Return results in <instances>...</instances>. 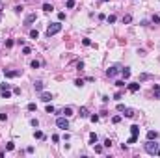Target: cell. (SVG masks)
I'll return each mask as SVG.
<instances>
[{
  "label": "cell",
  "instance_id": "cell-1",
  "mask_svg": "<svg viewBox=\"0 0 160 158\" xmlns=\"http://www.w3.org/2000/svg\"><path fill=\"white\" fill-rule=\"evenodd\" d=\"M62 28H63L62 21H60V22H52V24H48V28H47V35L52 37V35H56V33L62 32Z\"/></svg>",
  "mask_w": 160,
  "mask_h": 158
},
{
  "label": "cell",
  "instance_id": "cell-2",
  "mask_svg": "<svg viewBox=\"0 0 160 158\" xmlns=\"http://www.w3.org/2000/svg\"><path fill=\"white\" fill-rule=\"evenodd\" d=\"M158 147H160V143H155L153 140H147V143H145V153H149V154L155 156L156 151H158Z\"/></svg>",
  "mask_w": 160,
  "mask_h": 158
},
{
  "label": "cell",
  "instance_id": "cell-3",
  "mask_svg": "<svg viewBox=\"0 0 160 158\" xmlns=\"http://www.w3.org/2000/svg\"><path fill=\"white\" fill-rule=\"evenodd\" d=\"M56 126H58V128H62V130L69 128V121H67V117H65V115H63V117H58V119H56Z\"/></svg>",
  "mask_w": 160,
  "mask_h": 158
},
{
  "label": "cell",
  "instance_id": "cell-4",
  "mask_svg": "<svg viewBox=\"0 0 160 158\" xmlns=\"http://www.w3.org/2000/svg\"><path fill=\"white\" fill-rule=\"evenodd\" d=\"M127 87H128V91H130V93H138L140 87H142V84H140V82H130V84H127Z\"/></svg>",
  "mask_w": 160,
  "mask_h": 158
},
{
  "label": "cell",
  "instance_id": "cell-5",
  "mask_svg": "<svg viewBox=\"0 0 160 158\" xmlns=\"http://www.w3.org/2000/svg\"><path fill=\"white\" fill-rule=\"evenodd\" d=\"M4 76H6V78H15V76H21V69H17V71H6V69H4Z\"/></svg>",
  "mask_w": 160,
  "mask_h": 158
},
{
  "label": "cell",
  "instance_id": "cell-6",
  "mask_svg": "<svg viewBox=\"0 0 160 158\" xmlns=\"http://www.w3.org/2000/svg\"><path fill=\"white\" fill-rule=\"evenodd\" d=\"M35 21H37V15H35V13H30V15L24 19V24H26V26H30L32 22H35Z\"/></svg>",
  "mask_w": 160,
  "mask_h": 158
},
{
  "label": "cell",
  "instance_id": "cell-7",
  "mask_svg": "<svg viewBox=\"0 0 160 158\" xmlns=\"http://www.w3.org/2000/svg\"><path fill=\"white\" fill-rule=\"evenodd\" d=\"M115 75H117V67H108V69H106V76L114 78Z\"/></svg>",
  "mask_w": 160,
  "mask_h": 158
},
{
  "label": "cell",
  "instance_id": "cell-8",
  "mask_svg": "<svg viewBox=\"0 0 160 158\" xmlns=\"http://www.w3.org/2000/svg\"><path fill=\"white\" fill-rule=\"evenodd\" d=\"M130 73H132V71H130V67H125V69H121V75H123V78H125V80H127V78H130Z\"/></svg>",
  "mask_w": 160,
  "mask_h": 158
},
{
  "label": "cell",
  "instance_id": "cell-9",
  "mask_svg": "<svg viewBox=\"0 0 160 158\" xmlns=\"http://www.w3.org/2000/svg\"><path fill=\"white\" fill-rule=\"evenodd\" d=\"M50 99H52V95H50V93L41 91V100H43V102H50Z\"/></svg>",
  "mask_w": 160,
  "mask_h": 158
},
{
  "label": "cell",
  "instance_id": "cell-10",
  "mask_svg": "<svg viewBox=\"0 0 160 158\" xmlns=\"http://www.w3.org/2000/svg\"><path fill=\"white\" fill-rule=\"evenodd\" d=\"M34 87H35V91H39V93H41L43 89H45V84H43V82H39V80H37V82L34 84Z\"/></svg>",
  "mask_w": 160,
  "mask_h": 158
},
{
  "label": "cell",
  "instance_id": "cell-11",
  "mask_svg": "<svg viewBox=\"0 0 160 158\" xmlns=\"http://www.w3.org/2000/svg\"><path fill=\"white\" fill-rule=\"evenodd\" d=\"M156 138H158V132H156V130H149L147 132V140H156Z\"/></svg>",
  "mask_w": 160,
  "mask_h": 158
},
{
  "label": "cell",
  "instance_id": "cell-12",
  "mask_svg": "<svg viewBox=\"0 0 160 158\" xmlns=\"http://www.w3.org/2000/svg\"><path fill=\"white\" fill-rule=\"evenodd\" d=\"M97 140H99V138H97V134H95V132L89 134V145H95V143H97Z\"/></svg>",
  "mask_w": 160,
  "mask_h": 158
},
{
  "label": "cell",
  "instance_id": "cell-13",
  "mask_svg": "<svg viewBox=\"0 0 160 158\" xmlns=\"http://www.w3.org/2000/svg\"><path fill=\"white\" fill-rule=\"evenodd\" d=\"M63 115H65V117L73 115V108H71V106H65V108H63Z\"/></svg>",
  "mask_w": 160,
  "mask_h": 158
},
{
  "label": "cell",
  "instance_id": "cell-14",
  "mask_svg": "<svg viewBox=\"0 0 160 158\" xmlns=\"http://www.w3.org/2000/svg\"><path fill=\"white\" fill-rule=\"evenodd\" d=\"M130 134H132V136H138V134H140V126L138 125H132L130 126Z\"/></svg>",
  "mask_w": 160,
  "mask_h": 158
},
{
  "label": "cell",
  "instance_id": "cell-15",
  "mask_svg": "<svg viewBox=\"0 0 160 158\" xmlns=\"http://www.w3.org/2000/svg\"><path fill=\"white\" fill-rule=\"evenodd\" d=\"M52 9H54V8H52V4H48V2H45V4H43V11H47V13H50Z\"/></svg>",
  "mask_w": 160,
  "mask_h": 158
},
{
  "label": "cell",
  "instance_id": "cell-16",
  "mask_svg": "<svg viewBox=\"0 0 160 158\" xmlns=\"http://www.w3.org/2000/svg\"><path fill=\"white\" fill-rule=\"evenodd\" d=\"M0 95H2V99H9V97H11V91H9V89H4V91H0Z\"/></svg>",
  "mask_w": 160,
  "mask_h": 158
},
{
  "label": "cell",
  "instance_id": "cell-17",
  "mask_svg": "<svg viewBox=\"0 0 160 158\" xmlns=\"http://www.w3.org/2000/svg\"><path fill=\"white\" fill-rule=\"evenodd\" d=\"M88 115H89L88 108H86V106H82V108H80V117H88Z\"/></svg>",
  "mask_w": 160,
  "mask_h": 158
},
{
  "label": "cell",
  "instance_id": "cell-18",
  "mask_svg": "<svg viewBox=\"0 0 160 158\" xmlns=\"http://www.w3.org/2000/svg\"><path fill=\"white\" fill-rule=\"evenodd\" d=\"M30 37H32V39H37V37H39V32H37V30H30Z\"/></svg>",
  "mask_w": 160,
  "mask_h": 158
},
{
  "label": "cell",
  "instance_id": "cell-19",
  "mask_svg": "<svg viewBox=\"0 0 160 158\" xmlns=\"http://www.w3.org/2000/svg\"><path fill=\"white\" fill-rule=\"evenodd\" d=\"M130 21H132V15H125L123 17V24H128Z\"/></svg>",
  "mask_w": 160,
  "mask_h": 158
},
{
  "label": "cell",
  "instance_id": "cell-20",
  "mask_svg": "<svg viewBox=\"0 0 160 158\" xmlns=\"http://www.w3.org/2000/svg\"><path fill=\"white\" fill-rule=\"evenodd\" d=\"M106 21H108V24H114V22H115V15H108V17H106Z\"/></svg>",
  "mask_w": 160,
  "mask_h": 158
},
{
  "label": "cell",
  "instance_id": "cell-21",
  "mask_svg": "<svg viewBox=\"0 0 160 158\" xmlns=\"http://www.w3.org/2000/svg\"><path fill=\"white\" fill-rule=\"evenodd\" d=\"M35 110H37L35 102H30V104H28V112H35Z\"/></svg>",
  "mask_w": 160,
  "mask_h": 158
},
{
  "label": "cell",
  "instance_id": "cell-22",
  "mask_svg": "<svg viewBox=\"0 0 160 158\" xmlns=\"http://www.w3.org/2000/svg\"><path fill=\"white\" fill-rule=\"evenodd\" d=\"M30 125L34 126V128H37V126H39V121H37V119H35V117H34V119L30 121Z\"/></svg>",
  "mask_w": 160,
  "mask_h": 158
},
{
  "label": "cell",
  "instance_id": "cell-23",
  "mask_svg": "<svg viewBox=\"0 0 160 158\" xmlns=\"http://www.w3.org/2000/svg\"><path fill=\"white\" fill-rule=\"evenodd\" d=\"M39 65H41V63H39V62H37V60H34V62L30 63V67H32V69H37V67H39Z\"/></svg>",
  "mask_w": 160,
  "mask_h": 158
},
{
  "label": "cell",
  "instance_id": "cell-24",
  "mask_svg": "<svg viewBox=\"0 0 160 158\" xmlns=\"http://www.w3.org/2000/svg\"><path fill=\"white\" fill-rule=\"evenodd\" d=\"M142 80H151V75H147V73H143V75L140 76V82H142Z\"/></svg>",
  "mask_w": 160,
  "mask_h": 158
},
{
  "label": "cell",
  "instance_id": "cell-25",
  "mask_svg": "<svg viewBox=\"0 0 160 158\" xmlns=\"http://www.w3.org/2000/svg\"><path fill=\"white\" fill-rule=\"evenodd\" d=\"M136 142H138V136H130L127 140V143H136Z\"/></svg>",
  "mask_w": 160,
  "mask_h": 158
},
{
  "label": "cell",
  "instance_id": "cell-26",
  "mask_svg": "<svg viewBox=\"0 0 160 158\" xmlns=\"http://www.w3.org/2000/svg\"><path fill=\"white\" fill-rule=\"evenodd\" d=\"M75 86H76V87H82V86H84V80H82V78L75 80Z\"/></svg>",
  "mask_w": 160,
  "mask_h": 158
},
{
  "label": "cell",
  "instance_id": "cell-27",
  "mask_svg": "<svg viewBox=\"0 0 160 158\" xmlns=\"http://www.w3.org/2000/svg\"><path fill=\"white\" fill-rule=\"evenodd\" d=\"M119 121H121V115H114L112 117V123H114V125H117Z\"/></svg>",
  "mask_w": 160,
  "mask_h": 158
},
{
  "label": "cell",
  "instance_id": "cell-28",
  "mask_svg": "<svg viewBox=\"0 0 160 158\" xmlns=\"http://www.w3.org/2000/svg\"><path fill=\"white\" fill-rule=\"evenodd\" d=\"M151 21L155 22V24H160V17H158V15H153V17H151Z\"/></svg>",
  "mask_w": 160,
  "mask_h": 158
},
{
  "label": "cell",
  "instance_id": "cell-29",
  "mask_svg": "<svg viewBox=\"0 0 160 158\" xmlns=\"http://www.w3.org/2000/svg\"><path fill=\"white\" fill-rule=\"evenodd\" d=\"M125 115H127V117H134V112H132V110H128V108H125Z\"/></svg>",
  "mask_w": 160,
  "mask_h": 158
},
{
  "label": "cell",
  "instance_id": "cell-30",
  "mask_svg": "<svg viewBox=\"0 0 160 158\" xmlns=\"http://www.w3.org/2000/svg\"><path fill=\"white\" fill-rule=\"evenodd\" d=\"M34 138H37V140H41V138H43V132H41V130H35V132H34Z\"/></svg>",
  "mask_w": 160,
  "mask_h": 158
},
{
  "label": "cell",
  "instance_id": "cell-31",
  "mask_svg": "<svg viewBox=\"0 0 160 158\" xmlns=\"http://www.w3.org/2000/svg\"><path fill=\"white\" fill-rule=\"evenodd\" d=\"M65 6H67L69 9H71V8H75V0H67V2H65Z\"/></svg>",
  "mask_w": 160,
  "mask_h": 158
},
{
  "label": "cell",
  "instance_id": "cell-32",
  "mask_svg": "<svg viewBox=\"0 0 160 158\" xmlns=\"http://www.w3.org/2000/svg\"><path fill=\"white\" fill-rule=\"evenodd\" d=\"M115 86H117V87H125L127 84H125V80H117V82H115Z\"/></svg>",
  "mask_w": 160,
  "mask_h": 158
},
{
  "label": "cell",
  "instance_id": "cell-33",
  "mask_svg": "<svg viewBox=\"0 0 160 158\" xmlns=\"http://www.w3.org/2000/svg\"><path fill=\"white\" fill-rule=\"evenodd\" d=\"M82 43H84L86 47H89V45H91V39H89V37H84V39H82Z\"/></svg>",
  "mask_w": 160,
  "mask_h": 158
},
{
  "label": "cell",
  "instance_id": "cell-34",
  "mask_svg": "<svg viewBox=\"0 0 160 158\" xmlns=\"http://www.w3.org/2000/svg\"><path fill=\"white\" fill-rule=\"evenodd\" d=\"M6 149H8V151H13V149H15V143H13V142H9L8 145H6Z\"/></svg>",
  "mask_w": 160,
  "mask_h": 158
},
{
  "label": "cell",
  "instance_id": "cell-35",
  "mask_svg": "<svg viewBox=\"0 0 160 158\" xmlns=\"http://www.w3.org/2000/svg\"><path fill=\"white\" fill-rule=\"evenodd\" d=\"M114 99H115V100H121V99H123V93H121V91H117V93L114 95Z\"/></svg>",
  "mask_w": 160,
  "mask_h": 158
},
{
  "label": "cell",
  "instance_id": "cell-36",
  "mask_svg": "<svg viewBox=\"0 0 160 158\" xmlns=\"http://www.w3.org/2000/svg\"><path fill=\"white\" fill-rule=\"evenodd\" d=\"M47 113H54V106H52V104L47 106Z\"/></svg>",
  "mask_w": 160,
  "mask_h": 158
},
{
  "label": "cell",
  "instance_id": "cell-37",
  "mask_svg": "<svg viewBox=\"0 0 160 158\" xmlns=\"http://www.w3.org/2000/svg\"><path fill=\"white\" fill-rule=\"evenodd\" d=\"M125 108H127L125 104H121V102H119V104H117V112H125Z\"/></svg>",
  "mask_w": 160,
  "mask_h": 158
},
{
  "label": "cell",
  "instance_id": "cell-38",
  "mask_svg": "<svg viewBox=\"0 0 160 158\" xmlns=\"http://www.w3.org/2000/svg\"><path fill=\"white\" fill-rule=\"evenodd\" d=\"M89 119H91V123H97V121H99V115H97V113H93Z\"/></svg>",
  "mask_w": 160,
  "mask_h": 158
},
{
  "label": "cell",
  "instance_id": "cell-39",
  "mask_svg": "<svg viewBox=\"0 0 160 158\" xmlns=\"http://www.w3.org/2000/svg\"><path fill=\"white\" fill-rule=\"evenodd\" d=\"M4 89H9V84H0V91H4Z\"/></svg>",
  "mask_w": 160,
  "mask_h": 158
},
{
  "label": "cell",
  "instance_id": "cell-40",
  "mask_svg": "<svg viewBox=\"0 0 160 158\" xmlns=\"http://www.w3.org/2000/svg\"><path fill=\"white\" fill-rule=\"evenodd\" d=\"M30 52H32V48H30V47H24V48H22V54H30Z\"/></svg>",
  "mask_w": 160,
  "mask_h": 158
},
{
  "label": "cell",
  "instance_id": "cell-41",
  "mask_svg": "<svg viewBox=\"0 0 160 158\" xmlns=\"http://www.w3.org/2000/svg\"><path fill=\"white\" fill-rule=\"evenodd\" d=\"M93 149H95V153H102V147L101 145H93Z\"/></svg>",
  "mask_w": 160,
  "mask_h": 158
},
{
  "label": "cell",
  "instance_id": "cell-42",
  "mask_svg": "<svg viewBox=\"0 0 160 158\" xmlns=\"http://www.w3.org/2000/svg\"><path fill=\"white\" fill-rule=\"evenodd\" d=\"M6 47H8V48H11V47H13V39H8V41H6Z\"/></svg>",
  "mask_w": 160,
  "mask_h": 158
},
{
  "label": "cell",
  "instance_id": "cell-43",
  "mask_svg": "<svg viewBox=\"0 0 160 158\" xmlns=\"http://www.w3.org/2000/svg\"><path fill=\"white\" fill-rule=\"evenodd\" d=\"M104 147H112V140H110V138H108V140H104Z\"/></svg>",
  "mask_w": 160,
  "mask_h": 158
},
{
  "label": "cell",
  "instance_id": "cell-44",
  "mask_svg": "<svg viewBox=\"0 0 160 158\" xmlns=\"http://www.w3.org/2000/svg\"><path fill=\"white\" fill-rule=\"evenodd\" d=\"M52 142H54V143L60 142V136H58V134H54V136H52Z\"/></svg>",
  "mask_w": 160,
  "mask_h": 158
},
{
  "label": "cell",
  "instance_id": "cell-45",
  "mask_svg": "<svg viewBox=\"0 0 160 158\" xmlns=\"http://www.w3.org/2000/svg\"><path fill=\"white\" fill-rule=\"evenodd\" d=\"M76 69H78V71H82V69H84V63H82V62H78V65H76Z\"/></svg>",
  "mask_w": 160,
  "mask_h": 158
},
{
  "label": "cell",
  "instance_id": "cell-46",
  "mask_svg": "<svg viewBox=\"0 0 160 158\" xmlns=\"http://www.w3.org/2000/svg\"><path fill=\"white\" fill-rule=\"evenodd\" d=\"M58 19H60V21H63V19H65V13L60 11V13H58Z\"/></svg>",
  "mask_w": 160,
  "mask_h": 158
},
{
  "label": "cell",
  "instance_id": "cell-47",
  "mask_svg": "<svg viewBox=\"0 0 160 158\" xmlns=\"http://www.w3.org/2000/svg\"><path fill=\"white\" fill-rule=\"evenodd\" d=\"M22 11V6H15V13H21Z\"/></svg>",
  "mask_w": 160,
  "mask_h": 158
},
{
  "label": "cell",
  "instance_id": "cell-48",
  "mask_svg": "<svg viewBox=\"0 0 160 158\" xmlns=\"http://www.w3.org/2000/svg\"><path fill=\"white\" fill-rule=\"evenodd\" d=\"M8 119V115H6V113H0V121H6Z\"/></svg>",
  "mask_w": 160,
  "mask_h": 158
},
{
  "label": "cell",
  "instance_id": "cell-49",
  "mask_svg": "<svg viewBox=\"0 0 160 158\" xmlns=\"http://www.w3.org/2000/svg\"><path fill=\"white\" fill-rule=\"evenodd\" d=\"M155 99H160V89H156V91H155Z\"/></svg>",
  "mask_w": 160,
  "mask_h": 158
},
{
  "label": "cell",
  "instance_id": "cell-50",
  "mask_svg": "<svg viewBox=\"0 0 160 158\" xmlns=\"http://www.w3.org/2000/svg\"><path fill=\"white\" fill-rule=\"evenodd\" d=\"M156 156H160V147H158V151H156Z\"/></svg>",
  "mask_w": 160,
  "mask_h": 158
},
{
  "label": "cell",
  "instance_id": "cell-51",
  "mask_svg": "<svg viewBox=\"0 0 160 158\" xmlns=\"http://www.w3.org/2000/svg\"><path fill=\"white\" fill-rule=\"evenodd\" d=\"M101 2H108V0H101Z\"/></svg>",
  "mask_w": 160,
  "mask_h": 158
}]
</instances>
